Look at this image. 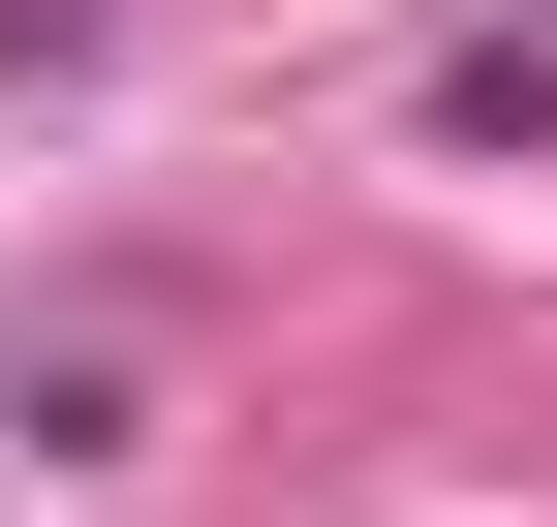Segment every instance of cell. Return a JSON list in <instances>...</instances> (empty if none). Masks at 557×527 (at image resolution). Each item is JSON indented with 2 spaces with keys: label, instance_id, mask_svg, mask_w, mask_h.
Returning a JSON list of instances; mask_svg holds the SVG:
<instances>
[{
  "label": "cell",
  "instance_id": "cell-1",
  "mask_svg": "<svg viewBox=\"0 0 557 527\" xmlns=\"http://www.w3.org/2000/svg\"><path fill=\"white\" fill-rule=\"evenodd\" d=\"M94 32H124V0H0V62H94Z\"/></svg>",
  "mask_w": 557,
  "mask_h": 527
}]
</instances>
